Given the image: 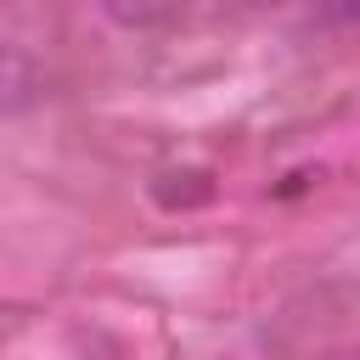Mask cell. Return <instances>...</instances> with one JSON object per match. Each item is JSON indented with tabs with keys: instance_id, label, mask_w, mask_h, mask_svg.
Segmentation results:
<instances>
[{
	"instance_id": "7a4b0ae2",
	"label": "cell",
	"mask_w": 360,
	"mask_h": 360,
	"mask_svg": "<svg viewBox=\"0 0 360 360\" xmlns=\"http://www.w3.org/2000/svg\"><path fill=\"white\" fill-rule=\"evenodd\" d=\"M343 17H349V22H360V0H343Z\"/></svg>"
},
{
	"instance_id": "6da1fadb",
	"label": "cell",
	"mask_w": 360,
	"mask_h": 360,
	"mask_svg": "<svg viewBox=\"0 0 360 360\" xmlns=\"http://www.w3.org/2000/svg\"><path fill=\"white\" fill-rule=\"evenodd\" d=\"M28 96H34V73H28V62L11 56V51H0V112L22 107Z\"/></svg>"
}]
</instances>
